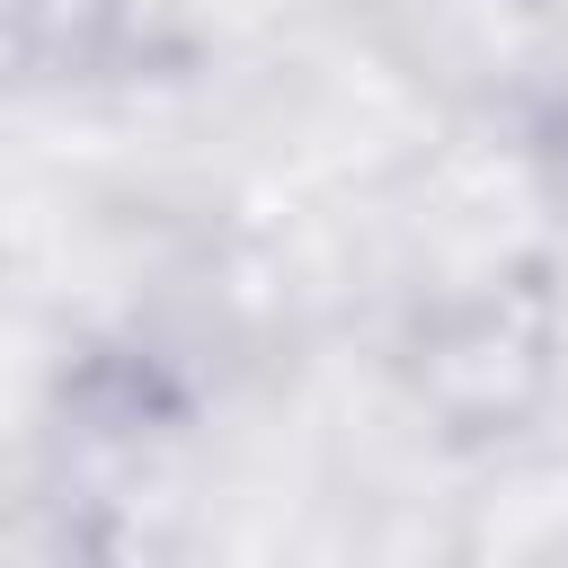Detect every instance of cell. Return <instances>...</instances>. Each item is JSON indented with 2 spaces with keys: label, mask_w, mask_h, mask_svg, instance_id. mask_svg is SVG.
<instances>
[{
  "label": "cell",
  "mask_w": 568,
  "mask_h": 568,
  "mask_svg": "<svg viewBox=\"0 0 568 568\" xmlns=\"http://www.w3.org/2000/svg\"><path fill=\"white\" fill-rule=\"evenodd\" d=\"M98 27H115V0H18V44L36 62H62L71 71Z\"/></svg>",
  "instance_id": "7a4b0ae2"
},
{
  "label": "cell",
  "mask_w": 568,
  "mask_h": 568,
  "mask_svg": "<svg viewBox=\"0 0 568 568\" xmlns=\"http://www.w3.org/2000/svg\"><path fill=\"white\" fill-rule=\"evenodd\" d=\"M559 337H568V320H559L550 266L515 257V266H488L479 284L435 293L408 328L399 373L444 444H506L550 408Z\"/></svg>",
  "instance_id": "6da1fadb"
}]
</instances>
